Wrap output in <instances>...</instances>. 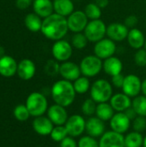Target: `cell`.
<instances>
[{"label": "cell", "instance_id": "obj_24", "mask_svg": "<svg viewBox=\"0 0 146 147\" xmlns=\"http://www.w3.org/2000/svg\"><path fill=\"white\" fill-rule=\"evenodd\" d=\"M126 40L129 46L132 48L139 50L140 48H143V47H145L146 39L144 33L140 29L134 28L129 30Z\"/></svg>", "mask_w": 146, "mask_h": 147}, {"label": "cell", "instance_id": "obj_32", "mask_svg": "<svg viewBox=\"0 0 146 147\" xmlns=\"http://www.w3.org/2000/svg\"><path fill=\"white\" fill-rule=\"evenodd\" d=\"M89 42V40L87 39L86 35L84 33H74V34L71 37V46L72 47L77 49V50H82L86 47L87 44Z\"/></svg>", "mask_w": 146, "mask_h": 147}, {"label": "cell", "instance_id": "obj_49", "mask_svg": "<svg viewBox=\"0 0 146 147\" xmlns=\"http://www.w3.org/2000/svg\"><path fill=\"white\" fill-rule=\"evenodd\" d=\"M145 50H146V40H145Z\"/></svg>", "mask_w": 146, "mask_h": 147}, {"label": "cell", "instance_id": "obj_47", "mask_svg": "<svg viewBox=\"0 0 146 147\" xmlns=\"http://www.w3.org/2000/svg\"><path fill=\"white\" fill-rule=\"evenodd\" d=\"M4 55H5V50H4V48L2 46H0V59L2 57H3Z\"/></svg>", "mask_w": 146, "mask_h": 147}, {"label": "cell", "instance_id": "obj_43", "mask_svg": "<svg viewBox=\"0 0 146 147\" xmlns=\"http://www.w3.org/2000/svg\"><path fill=\"white\" fill-rule=\"evenodd\" d=\"M34 0H15V6L19 9H26L31 4H33Z\"/></svg>", "mask_w": 146, "mask_h": 147}, {"label": "cell", "instance_id": "obj_28", "mask_svg": "<svg viewBox=\"0 0 146 147\" xmlns=\"http://www.w3.org/2000/svg\"><path fill=\"white\" fill-rule=\"evenodd\" d=\"M144 143V138L139 132H132L125 137L126 147H141Z\"/></svg>", "mask_w": 146, "mask_h": 147}, {"label": "cell", "instance_id": "obj_13", "mask_svg": "<svg viewBox=\"0 0 146 147\" xmlns=\"http://www.w3.org/2000/svg\"><path fill=\"white\" fill-rule=\"evenodd\" d=\"M99 147H126L123 134L114 131L104 133L99 141Z\"/></svg>", "mask_w": 146, "mask_h": 147}, {"label": "cell", "instance_id": "obj_26", "mask_svg": "<svg viewBox=\"0 0 146 147\" xmlns=\"http://www.w3.org/2000/svg\"><path fill=\"white\" fill-rule=\"evenodd\" d=\"M42 20L40 16L35 13H29L24 18V24L26 28L31 32H38L41 30Z\"/></svg>", "mask_w": 146, "mask_h": 147}, {"label": "cell", "instance_id": "obj_29", "mask_svg": "<svg viewBox=\"0 0 146 147\" xmlns=\"http://www.w3.org/2000/svg\"><path fill=\"white\" fill-rule=\"evenodd\" d=\"M73 86L77 94H84L90 89V82L89 78L83 76L79 77L77 80L74 81Z\"/></svg>", "mask_w": 146, "mask_h": 147}, {"label": "cell", "instance_id": "obj_23", "mask_svg": "<svg viewBox=\"0 0 146 147\" xmlns=\"http://www.w3.org/2000/svg\"><path fill=\"white\" fill-rule=\"evenodd\" d=\"M32 5L34 13L41 18H46L53 14V3L51 0H34Z\"/></svg>", "mask_w": 146, "mask_h": 147}, {"label": "cell", "instance_id": "obj_15", "mask_svg": "<svg viewBox=\"0 0 146 147\" xmlns=\"http://www.w3.org/2000/svg\"><path fill=\"white\" fill-rule=\"evenodd\" d=\"M47 117L56 126H63L68 120L67 111L65 107L54 104L47 109Z\"/></svg>", "mask_w": 146, "mask_h": 147}, {"label": "cell", "instance_id": "obj_5", "mask_svg": "<svg viewBox=\"0 0 146 147\" xmlns=\"http://www.w3.org/2000/svg\"><path fill=\"white\" fill-rule=\"evenodd\" d=\"M81 73L87 78H94L98 75L103 67L102 59L94 55H88L84 57L80 62Z\"/></svg>", "mask_w": 146, "mask_h": 147}, {"label": "cell", "instance_id": "obj_36", "mask_svg": "<svg viewBox=\"0 0 146 147\" xmlns=\"http://www.w3.org/2000/svg\"><path fill=\"white\" fill-rule=\"evenodd\" d=\"M59 67L60 65L58 63L56 59H49L46 61L44 69L46 75L54 77L57 74H59Z\"/></svg>", "mask_w": 146, "mask_h": 147}, {"label": "cell", "instance_id": "obj_44", "mask_svg": "<svg viewBox=\"0 0 146 147\" xmlns=\"http://www.w3.org/2000/svg\"><path fill=\"white\" fill-rule=\"evenodd\" d=\"M124 113L126 115V116H127L130 120H134V119L137 117V115H138L137 113H136V111L134 110V109H133V107L128 108Z\"/></svg>", "mask_w": 146, "mask_h": 147}, {"label": "cell", "instance_id": "obj_8", "mask_svg": "<svg viewBox=\"0 0 146 147\" xmlns=\"http://www.w3.org/2000/svg\"><path fill=\"white\" fill-rule=\"evenodd\" d=\"M67 23L69 30L73 33H81L84 31L89 18L83 10H74L69 16H67Z\"/></svg>", "mask_w": 146, "mask_h": 147}, {"label": "cell", "instance_id": "obj_33", "mask_svg": "<svg viewBox=\"0 0 146 147\" xmlns=\"http://www.w3.org/2000/svg\"><path fill=\"white\" fill-rule=\"evenodd\" d=\"M14 116L19 121H26L29 118L30 113L25 104H19L14 109Z\"/></svg>", "mask_w": 146, "mask_h": 147}, {"label": "cell", "instance_id": "obj_46", "mask_svg": "<svg viewBox=\"0 0 146 147\" xmlns=\"http://www.w3.org/2000/svg\"><path fill=\"white\" fill-rule=\"evenodd\" d=\"M141 91L143 93V95L146 96V79H145L142 82V86H141Z\"/></svg>", "mask_w": 146, "mask_h": 147}, {"label": "cell", "instance_id": "obj_35", "mask_svg": "<svg viewBox=\"0 0 146 147\" xmlns=\"http://www.w3.org/2000/svg\"><path fill=\"white\" fill-rule=\"evenodd\" d=\"M96 107H97L96 106V102L92 98H88L82 104L81 110H82L83 114H84L85 115L92 116L93 115L96 114Z\"/></svg>", "mask_w": 146, "mask_h": 147}, {"label": "cell", "instance_id": "obj_11", "mask_svg": "<svg viewBox=\"0 0 146 147\" xmlns=\"http://www.w3.org/2000/svg\"><path fill=\"white\" fill-rule=\"evenodd\" d=\"M141 86L142 81L140 80V78L134 74H129L125 77L124 84L121 89L123 90V93H125L128 96L136 97L141 91Z\"/></svg>", "mask_w": 146, "mask_h": 147}, {"label": "cell", "instance_id": "obj_22", "mask_svg": "<svg viewBox=\"0 0 146 147\" xmlns=\"http://www.w3.org/2000/svg\"><path fill=\"white\" fill-rule=\"evenodd\" d=\"M102 69L104 70L106 74L113 77L121 73L123 69V63L119 58L112 56L108 59H104Z\"/></svg>", "mask_w": 146, "mask_h": 147}, {"label": "cell", "instance_id": "obj_34", "mask_svg": "<svg viewBox=\"0 0 146 147\" xmlns=\"http://www.w3.org/2000/svg\"><path fill=\"white\" fill-rule=\"evenodd\" d=\"M67 135H69L67 129L64 126H56L55 127H53L50 134L52 140L56 142H61L64 139L67 137Z\"/></svg>", "mask_w": 146, "mask_h": 147}, {"label": "cell", "instance_id": "obj_30", "mask_svg": "<svg viewBox=\"0 0 146 147\" xmlns=\"http://www.w3.org/2000/svg\"><path fill=\"white\" fill-rule=\"evenodd\" d=\"M132 107L139 116L146 117V96H138L132 102Z\"/></svg>", "mask_w": 146, "mask_h": 147}, {"label": "cell", "instance_id": "obj_19", "mask_svg": "<svg viewBox=\"0 0 146 147\" xmlns=\"http://www.w3.org/2000/svg\"><path fill=\"white\" fill-rule=\"evenodd\" d=\"M53 127V123L51 121V120L43 115L35 117L33 121V128L34 132L41 136L50 135Z\"/></svg>", "mask_w": 146, "mask_h": 147}, {"label": "cell", "instance_id": "obj_16", "mask_svg": "<svg viewBox=\"0 0 146 147\" xmlns=\"http://www.w3.org/2000/svg\"><path fill=\"white\" fill-rule=\"evenodd\" d=\"M130 124L131 120L124 112H118L117 114H114L110 121V127H112V130L121 134H125L129 129Z\"/></svg>", "mask_w": 146, "mask_h": 147}, {"label": "cell", "instance_id": "obj_9", "mask_svg": "<svg viewBox=\"0 0 146 147\" xmlns=\"http://www.w3.org/2000/svg\"><path fill=\"white\" fill-rule=\"evenodd\" d=\"M72 46L65 40H59L53 43L52 47V54L57 61H68L72 55Z\"/></svg>", "mask_w": 146, "mask_h": 147}, {"label": "cell", "instance_id": "obj_25", "mask_svg": "<svg viewBox=\"0 0 146 147\" xmlns=\"http://www.w3.org/2000/svg\"><path fill=\"white\" fill-rule=\"evenodd\" d=\"M53 9L56 14L69 16L74 11V3L71 0H53Z\"/></svg>", "mask_w": 146, "mask_h": 147}, {"label": "cell", "instance_id": "obj_45", "mask_svg": "<svg viewBox=\"0 0 146 147\" xmlns=\"http://www.w3.org/2000/svg\"><path fill=\"white\" fill-rule=\"evenodd\" d=\"M95 3L101 9H104V8L108 7V5L109 4V0H95Z\"/></svg>", "mask_w": 146, "mask_h": 147}, {"label": "cell", "instance_id": "obj_50", "mask_svg": "<svg viewBox=\"0 0 146 147\" xmlns=\"http://www.w3.org/2000/svg\"><path fill=\"white\" fill-rule=\"evenodd\" d=\"M145 22H146V21H145Z\"/></svg>", "mask_w": 146, "mask_h": 147}, {"label": "cell", "instance_id": "obj_10", "mask_svg": "<svg viewBox=\"0 0 146 147\" xmlns=\"http://www.w3.org/2000/svg\"><path fill=\"white\" fill-rule=\"evenodd\" d=\"M86 121L83 116L79 115H73L68 118L65 127L67 129L68 134L71 137H78L85 131Z\"/></svg>", "mask_w": 146, "mask_h": 147}, {"label": "cell", "instance_id": "obj_17", "mask_svg": "<svg viewBox=\"0 0 146 147\" xmlns=\"http://www.w3.org/2000/svg\"><path fill=\"white\" fill-rule=\"evenodd\" d=\"M85 131L88 135L93 138L102 137L104 134L105 125L103 121L98 117H90L86 121Z\"/></svg>", "mask_w": 146, "mask_h": 147}, {"label": "cell", "instance_id": "obj_7", "mask_svg": "<svg viewBox=\"0 0 146 147\" xmlns=\"http://www.w3.org/2000/svg\"><path fill=\"white\" fill-rule=\"evenodd\" d=\"M115 41L109 38H103L96 42L94 47V54L101 59H106L114 55L116 52Z\"/></svg>", "mask_w": 146, "mask_h": 147}, {"label": "cell", "instance_id": "obj_31", "mask_svg": "<svg viewBox=\"0 0 146 147\" xmlns=\"http://www.w3.org/2000/svg\"><path fill=\"white\" fill-rule=\"evenodd\" d=\"M84 13L87 17L91 20L100 19L102 16V9L96 3H89L84 8Z\"/></svg>", "mask_w": 146, "mask_h": 147}, {"label": "cell", "instance_id": "obj_21", "mask_svg": "<svg viewBox=\"0 0 146 147\" xmlns=\"http://www.w3.org/2000/svg\"><path fill=\"white\" fill-rule=\"evenodd\" d=\"M110 104L117 112H125L132 105L131 97L125 93H118L114 95L110 99Z\"/></svg>", "mask_w": 146, "mask_h": 147}, {"label": "cell", "instance_id": "obj_14", "mask_svg": "<svg viewBox=\"0 0 146 147\" xmlns=\"http://www.w3.org/2000/svg\"><path fill=\"white\" fill-rule=\"evenodd\" d=\"M80 66L71 61H65L60 64L59 67V75L65 80L75 81L79 77H81Z\"/></svg>", "mask_w": 146, "mask_h": 147}, {"label": "cell", "instance_id": "obj_2", "mask_svg": "<svg viewBox=\"0 0 146 147\" xmlns=\"http://www.w3.org/2000/svg\"><path fill=\"white\" fill-rule=\"evenodd\" d=\"M52 97L56 104L63 107H68L75 100L76 91L71 81L62 79L53 84L52 87Z\"/></svg>", "mask_w": 146, "mask_h": 147}, {"label": "cell", "instance_id": "obj_18", "mask_svg": "<svg viewBox=\"0 0 146 147\" xmlns=\"http://www.w3.org/2000/svg\"><path fill=\"white\" fill-rule=\"evenodd\" d=\"M36 71L34 63L29 59H24L18 63L17 75L22 80H30L34 78Z\"/></svg>", "mask_w": 146, "mask_h": 147}, {"label": "cell", "instance_id": "obj_3", "mask_svg": "<svg viewBox=\"0 0 146 147\" xmlns=\"http://www.w3.org/2000/svg\"><path fill=\"white\" fill-rule=\"evenodd\" d=\"M90 96L96 103H102L110 101L113 96L111 84L105 79L95 81L90 87Z\"/></svg>", "mask_w": 146, "mask_h": 147}, {"label": "cell", "instance_id": "obj_41", "mask_svg": "<svg viewBox=\"0 0 146 147\" xmlns=\"http://www.w3.org/2000/svg\"><path fill=\"white\" fill-rule=\"evenodd\" d=\"M125 80V76L122 73L112 77V84L116 88H122Z\"/></svg>", "mask_w": 146, "mask_h": 147}, {"label": "cell", "instance_id": "obj_38", "mask_svg": "<svg viewBox=\"0 0 146 147\" xmlns=\"http://www.w3.org/2000/svg\"><path fill=\"white\" fill-rule=\"evenodd\" d=\"M134 62L138 66H146V50L145 48H140L137 50L134 55Z\"/></svg>", "mask_w": 146, "mask_h": 147}, {"label": "cell", "instance_id": "obj_39", "mask_svg": "<svg viewBox=\"0 0 146 147\" xmlns=\"http://www.w3.org/2000/svg\"><path fill=\"white\" fill-rule=\"evenodd\" d=\"M133 129L135 132H144L146 129V119L144 116H138L134 119L133 124Z\"/></svg>", "mask_w": 146, "mask_h": 147}, {"label": "cell", "instance_id": "obj_1", "mask_svg": "<svg viewBox=\"0 0 146 147\" xmlns=\"http://www.w3.org/2000/svg\"><path fill=\"white\" fill-rule=\"evenodd\" d=\"M68 30L67 18L53 13L44 18L40 31L47 39L57 41L62 40L66 35Z\"/></svg>", "mask_w": 146, "mask_h": 147}, {"label": "cell", "instance_id": "obj_42", "mask_svg": "<svg viewBox=\"0 0 146 147\" xmlns=\"http://www.w3.org/2000/svg\"><path fill=\"white\" fill-rule=\"evenodd\" d=\"M60 147H77V144L73 137H66L60 142Z\"/></svg>", "mask_w": 146, "mask_h": 147}, {"label": "cell", "instance_id": "obj_4", "mask_svg": "<svg viewBox=\"0 0 146 147\" xmlns=\"http://www.w3.org/2000/svg\"><path fill=\"white\" fill-rule=\"evenodd\" d=\"M30 113L31 116L38 117L43 115L47 111V100L46 96L40 92L31 93L25 104Z\"/></svg>", "mask_w": 146, "mask_h": 147}, {"label": "cell", "instance_id": "obj_27", "mask_svg": "<svg viewBox=\"0 0 146 147\" xmlns=\"http://www.w3.org/2000/svg\"><path fill=\"white\" fill-rule=\"evenodd\" d=\"M96 117H98L103 121H109L114 115V109L109 103H107V102L98 103L96 107Z\"/></svg>", "mask_w": 146, "mask_h": 147}, {"label": "cell", "instance_id": "obj_40", "mask_svg": "<svg viewBox=\"0 0 146 147\" xmlns=\"http://www.w3.org/2000/svg\"><path fill=\"white\" fill-rule=\"evenodd\" d=\"M138 23H139V19H138V17H137L136 16H134V15H130V16H128L125 19V21H124V24H125L128 28H130V29L136 28V26H137Z\"/></svg>", "mask_w": 146, "mask_h": 147}, {"label": "cell", "instance_id": "obj_12", "mask_svg": "<svg viewBox=\"0 0 146 147\" xmlns=\"http://www.w3.org/2000/svg\"><path fill=\"white\" fill-rule=\"evenodd\" d=\"M129 28L120 22H113L107 26V36L115 42H121L127 38Z\"/></svg>", "mask_w": 146, "mask_h": 147}, {"label": "cell", "instance_id": "obj_20", "mask_svg": "<svg viewBox=\"0 0 146 147\" xmlns=\"http://www.w3.org/2000/svg\"><path fill=\"white\" fill-rule=\"evenodd\" d=\"M18 64L10 56L4 55L0 59V75L5 78L13 77L17 72Z\"/></svg>", "mask_w": 146, "mask_h": 147}, {"label": "cell", "instance_id": "obj_48", "mask_svg": "<svg viewBox=\"0 0 146 147\" xmlns=\"http://www.w3.org/2000/svg\"><path fill=\"white\" fill-rule=\"evenodd\" d=\"M143 146L146 147V136H145V138L144 139V143H143Z\"/></svg>", "mask_w": 146, "mask_h": 147}, {"label": "cell", "instance_id": "obj_37", "mask_svg": "<svg viewBox=\"0 0 146 147\" xmlns=\"http://www.w3.org/2000/svg\"><path fill=\"white\" fill-rule=\"evenodd\" d=\"M78 147H99V142L89 135L82 137L77 144Z\"/></svg>", "mask_w": 146, "mask_h": 147}, {"label": "cell", "instance_id": "obj_6", "mask_svg": "<svg viewBox=\"0 0 146 147\" xmlns=\"http://www.w3.org/2000/svg\"><path fill=\"white\" fill-rule=\"evenodd\" d=\"M83 33L89 41L96 43L102 40L107 34V26L101 19L91 20L87 24Z\"/></svg>", "mask_w": 146, "mask_h": 147}]
</instances>
